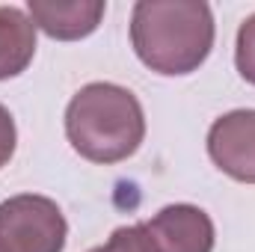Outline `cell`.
<instances>
[{
	"instance_id": "1",
	"label": "cell",
	"mask_w": 255,
	"mask_h": 252,
	"mask_svg": "<svg viewBox=\"0 0 255 252\" xmlns=\"http://www.w3.org/2000/svg\"><path fill=\"white\" fill-rule=\"evenodd\" d=\"M214 12L202 0H139L130 12V45L157 74H190L214 48Z\"/></svg>"
},
{
	"instance_id": "2",
	"label": "cell",
	"mask_w": 255,
	"mask_h": 252,
	"mask_svg": "<svg viewBox=\"0 0 255 252\" xmlns=\"http://www.w3.org/2000/svg\"><path fill=\"white\" fill-rule=\"evenodd\" d=\"M65 136L92 163H122L145 139L142 104L119 83H86L65 107Z\"/></svg>"
},
{
	"instance_id": "3",
	"label": "cell",
	"mask_w": 255,
	"mask_h": 252,
	"mask_svg": "<svg viewBox=\"0 0 255 252\" xmlns=\"http://www.w3.org/2000/svg\"><path fill=\"white\" fill-rule=\"evenodd\" d=\"M68 223L54 199L18 193L0 202V252H63Z\"/></svg>"
},
{
	"instance_id": "4",
	"label": "cell",
	"mask_w": 255,
	"mask_h": 252,
	"mask_svg": "<svg viewBox=\"0 0 255 252\" xmlns=\"http://www.w3.org/2000/svg\"><path fill=\"white\" fill-rule=\"evenodd\" d=\"M151 252H214V220L199 205H166L151 220L139 223Z\"/></svg>"
},
{
	"instance_id": "5",
	"label": "cell",
	"mask_w": 255,
	"mask_h": 252,
	"mask_svg": "<svg viewBox=\"0 0 255 252\" xmlns=\"http://www.w3.org/2000/svg\"><path fill=\"white\" fill-rule=\"evenodd\" d=\"M211 160L235 181L255 184V110H232L208 130Z\"/></svg>"
},
{
	"instance_id": "6",
	"label": "cell",
	"mask_w": 255,
	"mask_h": 252,
	"mask_svg": "<svg viewBox=\"0 0 255 252\" xmlns=\"http://www.w3.org/2000/svg\"><path fill=\"white\" fill-rule=\"evenodd\" d=\"M104 12H107L104 0H30L27 3V15L33 18L36 30L60 42H77L92 36Z\"/></svg>"
},
{
	"instance_id": "7",
	"label": "cell",
	"mask_w": 255,
	"mask_h": 252,
	"mask_svg": "<svg viewBox=\"0 0 255 252\" xmlns=\"http://www.w3.org/2000/svg\"><path fill=\"white\" fill-rule=\"evenodd\" d=\"M36 57V24L18 6H0V80L18 77Z\"/></svg>"
},
{
	"instance_id": "8",
	"label": "cell",
	"mask_w": 255,
	"mask_h": 252,
	"mask_svg": "<svg viewBox=\"0 0 255 252\" xmlns=\"http://www.w3.org/2000/svg\"><path fill=\"white\" fill-rule=\"evenodd\" d=\"M235 65L241 77L255 86V15H250L241 30H238V45H235Z\"/></svg>"
},
{
	"instance_id": "9",
	"label": "cell",
	"mask_w": 255,
	"mask_h": 252,
	"mask_svg": "<svg viewBox=\"0 0 255 252\" xmlns=\"http://www.w3.org/2000/svg\"><path fill=\"white\" fill-rule=\"evenodd\" d=\"M86 252H151V247H148V241H145L142 226L136 223V226H122V229H116V232L107 238V244L92 247V250H86Z\"/></svg>"
},
{
	"instance_id": "10",
	"label": "cell",
	"mask_w": 255,
	"mask_h": 252,
	"mask_svg": "<svg viewBox=\"0 0 255 252\" xmlns=\"http://www.w3.org/2000/svg\"><path fill=\"white\" fill-rule=\"evenodd\" d=\"M15 145H18V130H15V119L12 113L0 104V169L12 160L15 154Z\"/></svg>"
}]
</instances>
